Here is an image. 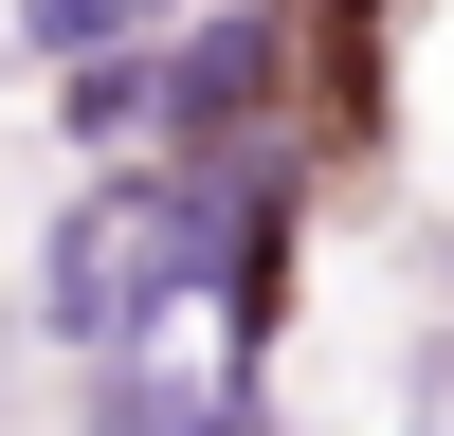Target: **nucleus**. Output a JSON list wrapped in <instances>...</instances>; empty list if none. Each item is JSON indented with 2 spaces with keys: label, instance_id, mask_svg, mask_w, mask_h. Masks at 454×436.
I'll use <instances>...</instances> for the list:
<instances>
[{
  "label": "nucleus",
  "instance_id": "1",
  "mask_svg": "<svg viewBox=\"0 0 454 436\" xmlns=\"http://www.w3.org/2000/svg\"><path fill=\"white\" fill-rule=\"evenodd\" d=\"M237 254V164H73L36 200L19 254V327L55 363H145V346H200V291Z\"/></svg>",
  "mask_w": 454,
  "mask_h": 436
},
{
  "label": "nucleus",
  "instance_id": "2",
  "mask_svg": "<svg viewBox=\"0 0 454 436\" xmlns=\"http://www.w3.org/2000/svg\"><path fill=\"white\" fill-rule=\"evenodd\" d=\"M55 436H291V400L237 382V363H200V346H145V363H73Z\"/></svg>",
  "mask_w": 454,
  "mask_h": 436
},
{
  "label": "nucleus",
  "instance_id": "3",
  "mask_svg": "<svg viewBox=\"0 0 454 436\" xmlns=\"http://www.w3.org/2000/svg\"><path fill=\"white\" fill-rule=\"evenodd\" d=\"M36 145H55V164H164V36L36 73Z\"/></svg>",
  "mask_w": 454,
  "mask_h": 436
},
{
  "label": "nucleus",
  "instance_id": "4",
  "mask_svg": "<svg viewBox=\"0 0 454 436\" xmlns=\"http://www.w3.org/2000/svg\"><path fill=\"white\" fill-rule=\"evenodd\" d=\"M182 0H0V55L19 73H73V55H128V36H164Z\"/></svg>",
  "mask_w": 454,
  "mask_h": 436
},
{
  "label": "nucleus",
  "instance_id": "5",
  "mask_svg": "<svg viewBox=\"0 0 454 436\" xmlns=\"http://www.w3.org/2000/svg\"><path fill=\"white\" fill-rule=\"evenodd\" d=\"M419 346L454 363V218H436V237H419Z\"/></svg>",
  "mask_w": 454,
  "mask_h": 436
}]
</instances>
